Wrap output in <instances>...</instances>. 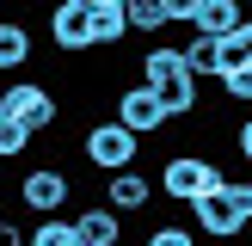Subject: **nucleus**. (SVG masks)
<instances>
[{"label": "nucleus", "mask_w": 252, "mask_h": 246, "mask_svg": "<svg viewBox=\"0 0 252 246\" xmlns=\"http://www.w3.org/2000/svg\"><path fill=\"white\" fill-rule=\"evenodd\" d=\"M234 148H240V160H252V117L240 123V135H234Z\"/></svg>", "instance_id": "nucleus-25"}, {"label": "nucleus", "mask_w": 252, "mask_h": 246, "mask_svg": "<svg viewBox=\"0 0 252 246\" xmlns=\"http://www.w3.org/2000/svg\"><path fill=\"white\" fill-rule=\"evenodd\" d=\"M111 117H117L123 129H135V135H160V129H166V111H160L154 86H142V80L117 86V98H111Z\"/></svg>", "instance_id": "nucleus-5"}, {"label": "nucleus", "mask_w": 252, "mask_h": 246, "mask_svg": "<svg viewBox=\"0 0 252 246\" xmlns=\"http://www.w3.org/2000/svg\"><path fill=\"white\" fill-rule=\"evenodd\" d=\"M142 246H197V240H191V228H185V221H160V228H148Z\"/></svg>", "instance_id": "nucleus-21"}, {"label": "nucleus", "mask_w": 252, "mask_h": 246, "mask_svg": "<svg viewBox=\"0 0 252 246\" xmlns=\"http://www.w3.org/2000/svg\"><path fill=\"white\" fill-rule=\"evenodd\" d=\"M172 74H191V68H185V49L166 43V37H154V43H148V56H142V80L160 86V80H172Z\"/></svg>", "instance_id": "nucleus-13"}, {"label": "nucleus", "mask_w": 252, "mask_h": 246, "mask_svg": "<svg viewBox=\"0 0 252 246\" xmlns=\"http://www.w3.org/2000/svg\"><path fill=\"white\" fill-rule=\"evenodd\" d=\"M216 43H221V37H203V31H191V43H179V49H185V68H191L197 80L216 74Z\"/></svg>", "instance_id": "nucleus-19"}, {"label": "nucleus", "mask_w": 252, "mask_h": 246, "mask_svg": "<svg viewBox=\"0 0 252 246\" xmlns=\"http://www.w3.org/2000/svg\"><path fill=\"white\" fill-rule=\"evenodd\" d=\"M43 6H68V0H43Z\"/></svg>", "instance_id": "nucleus-27"}, {"label": "nucleus", "mask_w": 252, "mask_h": 246, "mask_svg": "<svg viewBox=\"0 0 252 246\" xmlns=\"http://www.w3.org/2000/svg\"><path fill=\"white\" fill-rule=\"evenodd\" d=\"M221 191H228V203L240 209V221L252 228V179H234V172H228V184H221Z\"/></svg>", "instance_id": "nucleus-22"}, {"label": "nucleus", "mask_w": 252, "mask_h": 246, "mask_svg": "<svg viewBox=\"0 0 252 246\" xmlns=\"http://www.w3.org/2000/svg\"><path fill=\"white\" fill-rule=\"evenodd\" d=\"M49 43H56L62 56H86V49H93V6H86V0L49 6Z\"/></svg>", "instance_id": "nucleus-7"}, {"label": "nucleus", "mask_w": 252, "mask_h": 246, "mask_svg": "<svg viewBox=\"0 0 252 246\" xmlns=\"http://www.w3.org/2000/svg\"><path fill=\"white\" fill-rule=\"evenodd\" d=\"M25 246H86V240H80V228H74V221H62V215H37L31 228H25Z\"/></svg>", "instance_id": "nucleus-14"}, {"label": "nucleus", "mask_w": 252, "mask_h": 246, "mask_svg": "<svg viewBox=\"0 0 252 246\" xmlns=\"http://www.w3.org/2000/svg\"><path fill=\"white\" fill-rule=\"evenodd\" d=\"M0 105H6V117H19L25 129H37V135H49L62 123V98L49 92V86H37V80H6L0 86Z\"/></svg>", "instance_id": "nucleus-4"}, {"label": "nucleus", "mask_w": 252, "mask_h": 246, "mask_svg": "<svg viewBox=\"0 0 252 246\" xmlns=\"http://www.w3.org/2000/svg\"><path fill=\"white\" fill-rule=\"evenodd\" d=\"M31 56H37V31L25 19H0V74L31 68Z\"/></svg>", "instance_id": "nucleus-9"}, {"label": "nucleus", "mask_w": 252, "mask_h": 246, "mask_svg": "<svg viewBox=\"0 0 252 246\" xmlns=\"http://www.w3.org/2000/svg\"><path fill=\"white\" fill-rule=\"evenodd\" d=\"M197 6H203V0H160L166 25H191V19H197Z\"/></svg>", "instance_id": "nucleus-23"}, {"label": "nucleus", "mask_w": 252, "mask_h": 246, "mask_svg": "<svg viewBox=\"0 0 252 246\" xmlns=\"http://www.w3.org/2000/svg\"><path fill=\"white\" fill-rule=\"evenodd\" d=\"M37 148V129H25L19 117H0V160H25Z\"/></svg>", "instance_id": "nucleus-17"}, {"label": "nucleus", "mask_w": 252, "mask_h": 246, "mask_svg": "<svg viewBox=\"0 0 252 246\" xmlns=\"http://www.w3.org/2000/svg\"><path fill=\"white\" fill-rule=\"evenodd\" d=\"M68 197H74V172L56 166V160H43V166H31L19 179V209L25 215H62Z\"/></svg>", "instance_id": "nucleus-3"}, {"label": "nucleus", "mask_w": 252, "mask_h": 246, "mask_svg": "<svg viewBox=\"0 0 252 246\" xmlns=\"http://www.w3.org/2000/svg\"><path fill=\"white\" fill-rule=\"evenodd\" d=\"M123 37H129V19L117 12H93V49H123Z\"/></svg>", "instance_id": "nucleus-18"}, {"label": "nucleus", "mask_w": 252, "mask_h": 246, "mask_svg": "<svg viewBox=\"0 0 252 246\" xmlns=\"http://www.w3.org/2000/svg\"><path fill=\"white\" fill-rule=\"evenodd\" d=\"M142 86H148V80H142ZM154 98H160V111H166V123L191 117V111L203 105V92H197V74H172V80H160V86H154Z\"/></svg>", "instance_id": "nucleus-10"}, {"label": "nucleus", "mask_w": 252, "mask_h": 246, "mask_svg": "<svg viewBox=\"0 0 252 246\" xmlns=\"http://www.w3.org/2000/svg\"><path fill=\"white\" fill-rule=\"evenodd\" d=\"M240 25H246L240 0H203V6H197V19H191V31H203V37H234Z\"/></svg>", "instance_id": "nucleus-12"}, {"label": "nucleus", "mask_w": 252, "mask_h": 246, "mask_svg": "<svg viewBox=\"0 0 252 246\" xmlns=\"http://www.w3.org/2000/svg\"><path fill=\"white\" fill-rule=\"evenodd\" d=\"M123 19H129V31H142V37H166L172 31L166 12H160V0H123Z\"/></svg>", "instance_id": "nucleus-15"}, {"label": "nucleus", "mask_w": 252, "mask_h": 246, "mask_svg": "<svg viewBox=\"0 0 252 246\" xmlns=\"http://www.w3.org/2000/svg\"><path fill=\"white\" fill-rule=\"evenodd\" d=\"M86 6H93V12H117L123 0H86Z\"/></svg>", "instance_id": "nucleus-26"}, {"label": "nucleus", "mask_w": 252, "mask_h": 246, "mask_svg": "<svg viewBox=\"0 0 252 246\" xmlns=\"http://www.w3.org/2000/svg\"><path fill=\"white\" fill-rule=\"evenodd\" d=\"M240 62H252V19H246V25H240L234 37H221V43H216V74L240 68Z\"/></svg>", "instance_id": "nucleus-16"}, {"label": "nucleus", "mask_w": 252, "mask_h": 246, "mask_svg": "<svg viewBox=\"0 0 252 246\" xmlns=\"http://www.w3.org/2000/svg\"><path fill=\"white\" fill-rule=\"evenodd\" d=\"M80 154H86V166H93V172H129L135 160H142V135L123 129L117 117H98L93 129H86Z\"/></svg>", "instance_id": "nucleus-2"}, {"label": "nucleus", "mask_w": 252, "mask_h": 246, "mask_svg": "<svg viewBox=\"0 0 252 246\" xmlns=\"http://www.w3.org/2000/svg\"><path fill=\"white\" fill-rule=\"evenodd\" d=\"M221 98H234V105H252V62L221 74Z\"/></svg>", "instance_id": "nucleus-20"}, {"label": "nucleus", "mask_w": 252, "mask_h": 246, "mask_svg": "<svg viewBox=\"0 0 252 246\" xmlns=\"http://www.w3.org/2000/svg\"><path fill=\"white\" fill-rule=\"evenodd\" d=\"M0 117H6V105H0Z\"/></svg>", "instance_id": "nucleus-28"}, {"label": "nucleus", "mask_w": 252, "mask_h": 246, "mask_svg": "<svg viewBox=\"0 0 252 246\" xmlns=\"http://www.w3.org/2000/svg\"><path fill=\"white\" fill-rule=\"evenodd\" d=\"M105 203L117 209V215H142L148 203H154V179L148 172H105Z\"/></svg>", "instance_id": "nucleus-8"}, {"label": "nucleus", "mask_w": 252, "mask_h": 246, "mask_svg": "<svg viewBox=\"0 0 252 246\" xmlns=\"http://www.w3.org/2000/svg\"><path fill=\"white\" fill-rule=\"evenodd\" d=\"M221 184H228L221 160L179 148V154H166V160H160V179H154V191H166V203H191V197H203V191H221Z\"/></svg>", "instance_id": "nucleus-1"}, {"label": "nucleus", "mask_w": 252, "mask_h": 246, "mask_svg": "<svg viewBox=\"0 0 252 246\" xmlns=\"http://www.w3.org/2000/svg\"><path fill=\"white\" fill-rule=\"evenodd\" d=\"M191 228L197 234H209V240H221V246H234L246 234V221H240V209L228 203V191H203V197H191Z\"/></svg>", "instance_id": "nucleus-6"}, {"label": "nucleus", "mask_w": 252, "mask_h": 246, "mask_svg": "<svg viewBox=\"0 0 252 246\" xmlns=\"http://www.w3.org/2000/svg\"><path fill=\"white\" fill-rule=\"evenodd\" d=\"M0 246H25V228H19V221H6V215H0Z\"/></svg>", "instance_id": "nucleus-24"}, {"label": "nucleus", "mask_w": 252, "mask_h": 246, "mask_svg": "<svg viewBox=\"0 0 252 246\" xmlns=\"http://www.w3.org/2000/svg\"><path fill=\"white\" fill-rule=\"evenodd\" d=\"M74 228H80L86 246H123V221H117L111 203H86L80 215H74Z\"/></svg>", "instance_id": "nucleus-11"}]
</instances>
